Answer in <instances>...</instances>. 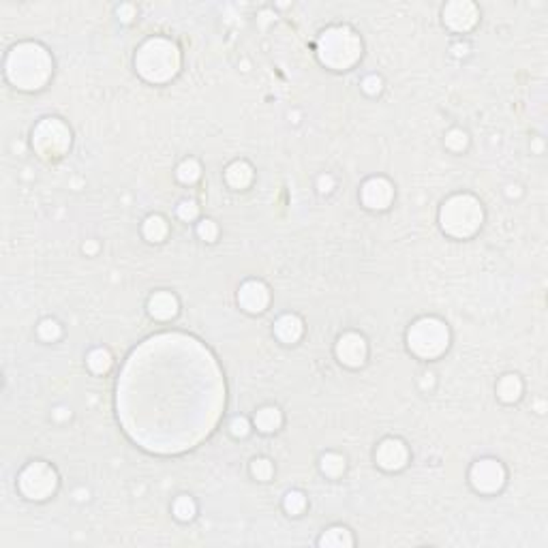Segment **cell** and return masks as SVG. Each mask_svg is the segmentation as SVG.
I'll list each match as a JSON object with an SVG mask.
<instances>
[{
  "instance_id": "cell-1",
  "label": "cell",
  "mask_w": 548,
  "mask_h": 548,
  "mask_svg": "<svg viewBox=\"0 0 548 548\" xmlns=\"http://www.w3.org/2000/svg\"><path fill=\"white\" fill-rule=\"evenodd\" d=\"M52 56L39 43H20L7 56V78L22 90H39L52 78Z\"/></svg>"
},
{
  "instance_id": "cell-2",
  "label": "cell",
  "mask_w": 548,
  "mask_h": 548,
  "mask_svg": "<svg viewBox=\"0 0 548 548\" xmlns=\"http://www.w3.org/2000/svg\"><path fill=\"white\" fill-rule=\"evenodd\" d=\"M135 68L144 80L152 84H165L178 73L180 52L169 39L152 37L142 43L135 54Z\"/></svg>"
},
{
  "instance_id": "cell-3",
  "label": "cell",
  "mask_w": 548,
  "mask_h": 548,
  "mask_svg": "<svg viewBox=\"0 0 548 548\" xmlns=\"http://www.w3.org/2000/svg\"><path fill=\"white\" fill-rule=\"evenodd\" d=\"M484 221V210L480 199L469 193H459L445 199L439 210L441 229L452 238L473 236Z\"/></svg>"
},
{
  "instance_id": "cell-4",
  "label": "cell",
  "mask_w": 548,
  "mask_h": 548,
  "mask_svg": "<svg viewBox=\"0 0 548 548\" xmlns=\"http://www.w3.org/2000/svg\"><path fill=\"white\" fill-rule=\"evenodd\" d=\"M317 54L326 66L336 68V71H345V68H349L352 64L358 62V58L362 54V41L352 28L334 26V28H328L326 32H322L319 43H317Z\"/></svg>"
},
{
  "instance_id": "cell-5",
  "label": "cell",
  "mask_w": 548,
  "mask_h": 548,
  "mask_svg": "<svg viewBox=\"0 0 548 548\" xmlns=\"http://www.w3.org/2000/svg\"><path fill=\"white\" fill-rule=\"evenodd\" d=\"M407 345L418 358H439L450 345V330L437 317H422L409 328Z\"/></svg>"
},
{
  "instance_id": "cell-6",
  "label": "cell",
  "mask_w": 548,
  "mask_h": 548,
  "mask_svg": "<svg viewBox=\"0 0 548 548\" xmlns=\"http://www.w3.org/2000/svg\"><path fill=\"white\" fill-rule=\"evenodd\" d=\"M32 146L48 161L60 159L71 146V131L58 118H45L32 131Z\"/></svg>"
},
{
  "instance_id": "cell-7",
  "label": "cell",
  "mask_w": 548,
  "mask_h": 548,
  "mask_svg": "<svg viewBox=\"0 0 548 548\" xmlns=\"http://www.w3.org/2000/svg\"><path fill=\"white\" fill-rule=\"evenodd\" d=\"M17 486L24 497H28L32 501H43L50 495H54V491L58 486V475L52 465H48L43 461H34L22 469V473L17 477Z\"/></svg>"
},
{
  "instance_id": "cell-8",
  "label": "cell",
  "mask_w": 548,
  "mask_h": 548,
  "mask_svg": "<svg viewBox=\"0 0 548 548\" xmlns=\"http://www.w3.org/2000/svg\"><path fill=\"white\" fill-rule=\"evenodd\" d=\"M469 480L475 491L480 493H497L503 489L505 484V469L499 461L495 459H482L473 463L471 471H469Z\"/></svg>"
},
{
  "instance_id": "cell-9",
  "label": "cell",
  "mask_w": 548,
  "mask_h": 548,
  "mask_svg": "<svg viewBox=\"0 0 548 548\" xmlns=\"http://www.w3.org/2000/svg\"><path fill=\"white\" fill-rule=\"evenodd\" d=\"M362 201L366 208L370 210H386L388 206L392 203L394 199V187L388 178H382V176H375V178H368L364 185H362Z\"/></svg>"
},
{
  "instance_id": "cell-10",
  "label": "cell",
  "mask_w": 548,
  "mask_h": 548,
  "mask_svg": "<svg viewBox=\"0 0 548 548\" xmlns=\"http://www.w3.org/2000/svg\"><path fill=\"white\" fill-rule=\"evenodd\" d=\"M366 354H368V347H366V340L362 334L358 332H347L342 334L336 342V358L345 364V366H352V368H358L364 364L366 360Z\"/></svg>"
},
{
  "instance_id": "cell-11",
  "label": "cell",
  "mask_w": 548,
  "mask_h": 548,
  "mask_svg": "<svg viewBox=\"0 0 548 548\" xmlns=\"http://www.w3.org/2000/svg\"><path fill=\"white\" fill-rule=\"evenodd\" d=\"M375 461L386 471H398L407 465L409 461V450L401 439L388 437L384 439L375 450Z\"/></svg>"
},
{
  "instance_id": "cell-12",
  "label": "cell",
  "mask_w": 548,
  "mask_h": 548,
  "mask_svg": "<svg viewBox=\"0 0 548 548\" xmlns=\"http://www.w3.org/2000/svg\"><path fill=\"white\" fill-rule=\"evenodd\" d=\"M477 7L469 0H456V3H448L443 7V22L456 32L471 30L477 24Z\"/></svg>"
},
{
  "instance_id": "cell-13",
  "label": "cell",
  "mask_w": 548,
  "mask_h": 548,
  "mask_svg": "<svg viewBox=\"0 0 548 548\" xmlns=\"http://www.w3.org/2000/svg\"><path fill=\"white\" fill-rule=\"evenodd\" d=\"M238 302L249 313H261V311H266V306L270 302V291L261 281L253 279V281H247L240 285Z\"/></svg>"
},
{
  "instance_id": "cell-14",
  "label": "cell",
  "mask_w": 548,
  "mask_h": 548,
  "mask_svg": "<svg viewBox=\"0 0 548 548\" xmlns=\"http://www.w3.org/2000/svg\"><path fill=\"white\" fill-rule=\"evenodd\" d=\"M148 311L154 319L167 322L178 315V298L171 291H157L148 300Z\"/></svg>"
},
{
  "instance_id": "cell-15",
  "label": "cell",
  "mask_w": 548,
  "mask_h": 548,
  "mask_svg": "<svg viewBox=\"0 0 548 548\" xmlns=\"http://www.w3.org/2000/svg\"><path fill=\"white\" fill-rule=\"evenodd\" d=\"M302 332H304V324L294 313H287V315L279 317L277 324H274V334H277V338L281 342H285V345H294V342H298Z\"/></svg>"
},
{
  "instance_id": "cell-16",
  "label": "cell",
  "mask_w": 548,
  "mask_h": 548,
  "mask_svg": "<svg viewBox=\"0 0 548 548\" xmlns=\"http://www.w3.org/2000/svg\"><path fill=\"white\" fill-rule=\"evenodd\" d=\"M253 167L247 161H233L227 169H225V180L231 189L243 191L247 187H251L253 182Z\"/></svg>"
},
{
  "instance_id": "cell-17",
  "label": "cell",
  "mask_w": 548,
  "mask_h": 548,
  "mask_svg": "<svg viewBox=\"0 0 548 548\" xmlns=\"http://www.w3.org/2000/svg\"><path fill=\"white\" fill-rule=\"evenodd\" d=\"M281 424H283V414L279 407L268 405V407H261L255 414V426L261 433H274Z\"/></svg>"
},
{
  "instance_id": "cell-18",
  "label": "cell",
  "mask_w": 548,
  "mask_h": 548,
  "mask_svg": "<svg viewBox=\"0 0 548 548\" xmlns=\"http://www.w3.org/2000/svg\"><path fill=\"white\" fill-rule=\"evenodd\" d=\"M523 394V382L519 375H505L497 384V396L503 403H517Z\"/></svg>"
},
{
  "instance_id": "cell-19",
  "label": "cell",
  "mask_w": 548,
  "mask_h": 548,
  "mask_svg": "<svg viewBox=\"0 0 548 548\" xmlns=\"http://www.w3.org/2000/svg\"><path fill=\"white\" fill-rule=\"evenodd\" d=\"M319 546H324V548H347V546H354V535L347 527H330L319 538Z\"/></svg>"
},
{
  "instance_id": "cell-20",
  "label": "cell",
  "mask_w": 548,
  "mask_h": 548,
  "mask_svg": "<svg viewBox=\"0 0 548 548\" xmlns=\"http://www.w3.org/2000/svg\"><path fill=\"white\" fill-rule=\"evenodd\" d=\"M142 231H144V238L148 240V243H163V240L167 238V231H169V227H167V221L161 217V215H150L146 221H144V227H142Z\"/></svg>"
},
{
  "instance_id": "cell-21",
  "label": "cell",
  "mask_w": 548,
  "mask_h": 548,
  "mask_svg": "<svg viewBox=\"0 0 548 548\" xmlns=\"http://www.w3.org/2000/svg\"><path fill=\"white\" fill-rule=\"evenodd\" d=\"M86 362H88V366H90V370H94V373H108L110 368H112V354L108 352V349H103V347H96V349H92L90 354H88V358H86Z\"/></svg>"
},
{
  "instance_id": "cell-22",
  "label": "cell",
  "mask_w": 548,
  "mask_h": 548,
  "mask_svg": "<svg viewBox=\"0 0 548 548\" xmlns=\"http://www.w3.org/2000/svg\"><path fill=\"white\" fill-rule=\"evenodd\" d=\"M176 176H178L180 182L193 185V182H197L199 176H201V165H199L195 159H185V161L178 165V169H176Z\"/></svg>"
},
{
  "instance_id": "cell-23",
  "label": "cell",
  "mask_w": 548,
  "mask_h": 548,
  "mask_svg": "<svg viewBox=\"0 0 548 548\" xmlns=\"http://www.w3.org/2000/svg\"><path fill=\"white\" fill-rule=\"evenodd\" d=\"M319 467L326 475L330 477H338L342 471H345V459H342L340 454L336 452H326L319 461Z\"/></svg>"
},
{
  "instance_id": "cell-24",
  "label": "cell",
  "mask_w": 548,
  "mask_h": 548,
  "mask_svg": "<svg viewBox=\"0 0 548 548\" xmlns=\"http://www.w3.org/2000/svg\"><path fill=\"white\" fill-rule=\"evenodd\" d=\"M195 512H197V505L191 497L187 495H180L176 501H174V517L178 521H191L195 517Z\"/></svg>"
},
{
  "instance_id": "cell-25",
  "label": "cell",
  "mask_w": 548,
  "mask_h": 548,
  "mask_svg": "<svg viewBox=\"0 0 548 548\" xmlns=\"http://www.w3.org/2000/svg\"><path fill=\"white\" fill-rule=\"evenodd\" d=\"M469 144V135L463 129H452L445 133V146H448L452 152H463Z\"/></svg>"
},
{
  "instance_id": "cell-26",
  "label": "cell",
  "mask_w": 548,
  "mask_h": 548,
  "mask_svg": "<svg viewBox=\"0 0 548 548\" xmlns=\"http://www.w3.org/2000/svg\"><path fill=\"white\" fill-rule=\"evenodd\" d=\"M283 505H285L287 514H291V517H298V514H302L304 507H306V497H304V493H300V491H289V493L285 495Z\"/></svg>"
},
{
  "instance_id": "cell-27",
  "label": "cell",
  "mask_w": 548,
  "mask_h": 548,
  "mask_svg": "<svg viewBox=\"0 0 548 548\" xmlns=\"http://www.w3.org/2000/svg\"><path fill=\"white\" fill-rule=\"evenodd\" d=\"M60 334H62V328H60V324H58L56 319H43V322L39 324V336H41L43 340L54 342V340L60 338Z\"/></svg>"
},
{
  "instance_id": "cell-28",
  "label": "cell",
  "mask_w": 548,
  "mask_h": 548,
  "mask_svg": "<svg viewBox=\"0 0 548 548\" xmlns=\"http://www.w3.org/2000/svg\"><path fill=\"white\" fill-rule=\"evenodd\" d=\"M251 473L257 480H261V482H268V480L272 477V473H274V467H272V463L268 459H255L251 463Z\"/></svg>"
},
{
  "instance_id": "cell-29",
  "label": "cell",
  "mask_w": 548,
  "mask_h": 548,
  "mask_svg": "<svg viewBox=\"0 0 548 548\" xmlns=\"http://www.w3.org/2000/svg\"><path fill=\"white\" fill-rule=\"evenodd\" d=\"M197 236H199L201 240H206V243H215L217 236H219V227H217V223L210 221V219H203V221L197 225Z\"/></svg>"
},
{
  "instance_id": "cell-30",
  "label": "cell",
  "mask_w": 548,
  "mask_h": 548,
  "mask_svg": "<svg viewBox=\"0 0 548 548\" xmlns=\"http://www.w3.org/2000/svg\"><path fill=\"white\" fill-rule=\"evenodd\" d=\"M197 212H199V208H197V203H195L193 199H185V201L178 206V217H180L182 221H193V219L197 217Z\"/></svg>"
},
{
  "instance_id": "cell-31",
  "label": "cell",
  "mask_w": 548,
  "mask_h": 548,
  "mask_svg": "<svg viewBox=\"0 0 548 548\" xmlns=\"http://www.w3.org/2000/svg\"><path fill=\"white\" fill-rule=\"evenodd\" d=\"M251 433L249 420L247 418H233L231 420V435L233 437H247Z\"/></svg>"
},
{
  "instance_id": "cell-32",
  "label": "cell",
  "mask_w": 548,
  "mask_h": 548,
  "mask_svg": "<svg viewBox=\"0 0 548 548\" xmlns=\"http://www.w3.org/2000/svg\"><path fill=\"white\" fill-rule=\"evenodd\" d=\"M382 78L380 75H368V78H364V82H362V90L366 92V94H377V92H382Z\"/></svg>"
},
{
  "instance_id": "cell-33",
  "label": "cell",
  "mask_w": 548,
  "mask_h": 548,
  "mask_svg": "<svg viewBox=\"0 0 548 548\" xmlns=\"http://www.w3.org/2000/svg\"><path fill=\"white\" fill-rule=\"evenodd\" d=\"M332 187H334V178H332V176H322V178H319V191H322V193H330Z\"/></svg>"
}]
</instances>
